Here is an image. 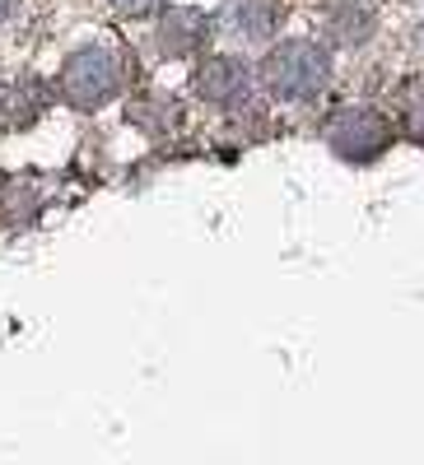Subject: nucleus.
<instances>
[{
	"label": "nucleus",
	"instance_id": "1",
	"mask_svg": "<svg viewBox=\"0 0 424 465\" xmlns=\"http://www.w3.org/2000/svg\"><path fill=\"white\" fill-rule=\"evenodd\" d=\"M261 80L271 84V94H280V98H318L322 84H327V56L318 47L285 43L280 52L266 56Z\"/></svg>",
	"mask_w": 424,
	"mask_h": 465
},
{
	"label": "nucleus",
	"instance_id": "2",
	"mask_svg": "<svg viewBox=\"0 0 424 465\" xmlns=\"http://www.w3.org/2000/svg\"><path fill=\"white\" fill-rule=\"evenodd\" d=\"M61 89L70 103L80 107H103L112 94L122 89V61L117 52L107 47H89V52H75L61 70Z\"/></svg>",
	"mask_w": 424,
	"mask_h": 465
},
{
	"label": "nucleus",
	"instance_id": "3",
	"mask_svg": "<svg viewBox=\"0 0 424 465\" xmlns=\"http://www.w3.org/2000/svg\"><path fill=\"white\" fill-rule=\"evenodd\" d=\"M191 84L210 103H238L247 94V65L234 56H206L197 65V74H191Z\"/></svg>",
	"mask_w": 424,
	"mask_h": 465
},
{
	"label": "nucleus",
	"instance_id": "4",
	"mask_svg": "<svg viewBox=\"0 0 424 465\" xmlns=\"http://www.w3.org/2000/svg\"><path fill=\"white\" fill-rule=\"evenodd\" d=\"M276 19H280L276 0H224V28H234V33H243V37L271 33Z\"/></svg>",
	"mask_w": 424,
	"mask_h": 465
},
{
	"label": "nucleus",
	"instance_id": "5",
	"mask_svg": "<svg viewBox=\"0 0 424 465\" xmlns=\"http://www.w3.org/2000/svg\"><path fill=\"white\" fill-rule=\"evenodd\" d=\"M122 15H145V10H154V0H112Z\"/></svg>",
	"mask_w": 424,
	"mask_h": 465
},
{
	"label": "nucleus",
	"instance_id": "6",
	"mask_svg": "<svg viewBox=\"0 0 424 465\" xmlns=\"http://www.w3.org/2000/svg\"><path fill=\"white\" fill-rule=\"evenodd\" d=\"M10 10H15V0H0V28H5V19H10Z\"/></svg>",
	"mask_w": 424,
	"mask_h": 465
}]
</instances>
